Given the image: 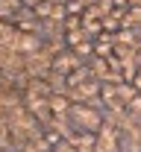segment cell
<instances>
[]
</instances>
